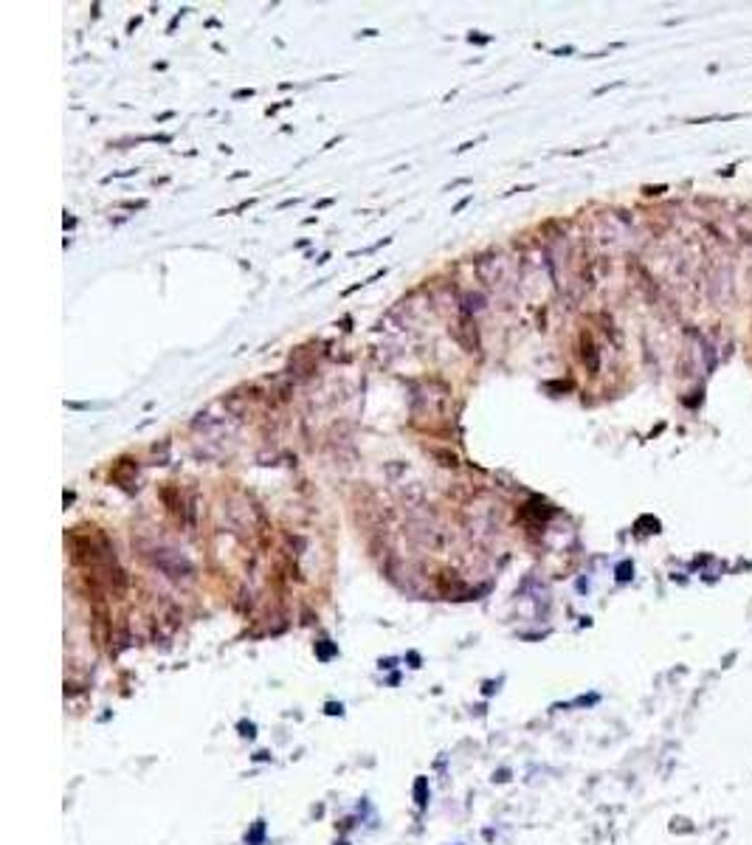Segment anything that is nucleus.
Instances as JSON below:
<instances>
[{
  "label": "nucleus",
  "instance_id": "nucleus-2",
  "mask_svg": "<svg viewBox=\"0 0 752 845\" xmlns=\"http://www.w3.org/2000/svg\"><path fill=\"white\" fill-rule=\"evenodd\" d=\"M242 96H254V91L248 88V91H237V94H234V99H242Z\"/></svg>",
  "mask_w": 752,
  "mask_h": 845
},
{
  "label": "nucleus",
  "instance_id": "nucleus-1",
  "mask_svg": "<svg viewBox=\"0 0 752 845\" xmlns=\"http://www.w3.org/2000/svg\"><path fill=\"white\" fill-rule=\"evenodd\" d=\"M431 454H434V456H440V459H442V465H451V468L456 465V456H454V454H445V451H431Z\"/></svg>",
  "mask_w": 752,
  "mask_h": 845
}]
</instances>
